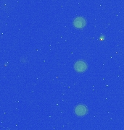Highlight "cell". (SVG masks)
<instances>
[{"instance_id": "6da1fadb", "label": "cell", "mask_w": 124, "mask_h": 130, "mask_svg": "<svg viewBox=\"0 0 124 130\" xmlns=\"http://www.w3.org/2000/svg\"><path fill=\"white\" fill-rule=\"evenodd\" d=\"M74 69L76 72L82 73L87 69V64L83 61H78L76 62V64L74 65Z\"/></svg>"}, {"instance_id": "7a4b0ae2", "label": "cell", "mask_w": 124, "mask_h": 130, "mask_svg": "<svg viewBox=\"0 0 124 130\" xmlns=\"http://www.w3.org/2000/svg\"><path fill=\"white\" fill-rule=\"evenodd\" d=\"M73 24L75 28L81 29V28L85 27V25L86 24V21L85 18H83L82 17H77L74 19Z\"/></svg>"}, {"instance_id": "3957f363", "label": "cell", "mask_w": 124, "mask_h": 130, "mask_svg": "<svg viewBox=\"0 0 124 130\" xmlns=\"http://www.w3.org/2000/svg\"><path fill=\"white\" fill-rule=\"evenodd\" d=\"M87 108L84 105H78L75 108V113L77 116H83L87 113Z\"/></svg>"}]
</instances>
